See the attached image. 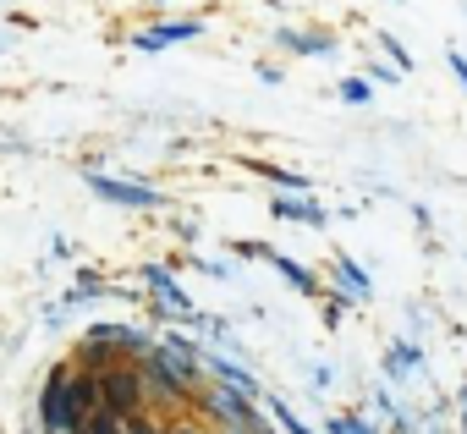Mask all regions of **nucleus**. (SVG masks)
<instances>
[{
	"label": "nucleus",
	"mask_w": 467,
	"mask_h": 434,
	"mask_svg": "<svg viewBox=\"0 0 467 434\" xmlns=\"http://www.w3.org/2000/svg\"><path fill=\"white\" fill-rule=\"evenodd\" d=\"M165 434H203V429H198V423H171Z\"/></svg>",
	"instance_id": "obj_19"
},
{
	"label": "nucleus",
	"mask_w": 467,
	"mask_h": 434,
	"mask_svg": "<svg viewBox=\"0 0 467 434\" xmlns=\"http://www.w3.org/2000/svg\"><path fill=\"white\" fill-rule=\"evenodd\" d=\"M94 407H99V374L56 368L45 379V396H39V423H45V434H78Z\"/></svg>",
	"instance_id": "obj_1"
},
{
	"label": "nucleus",
	"mask_w": 467,
	"mask_h": 434,
	"mask_svg": "<svg viewBox=\"0 0 467 434\" xmlns=\"http://www.w3.org/2000/svg\"><path fill=\"white\" fill-rule=\"evenodd\" d=\"M83 181H88L94 198L121 203V209H165V192H154V187H138V181H121V176H99V170H88Z\"/></svg>",
	"instance_id": "obj_3"
},
{
	"label": "nucleus",
	"mask_w": 467,
	"mask_h": 434,
	"mask_svg": "<svg viewBox=\"0 0 467 434\" xmlns=\"http://www.w3.org/2000/svg\"><path fill=\"white\" fill-rule=\"evenodd\" d=\"M396 6H401V0H396Z\"/></svg>",
	"instance_id": "obj_23"
},
{
	"label": "nucleus",
	"mask_w": 467,
	"mask_h": 434,
	"mask_svg": "<svg viewBox=\"0 0 467 434\" xmlns=\"http://www.w3.org/2000/svg\"><path fill=\"white\" fill-rule=\"evenodd\" d=\"M154 6H165V0H154Z\"/></svg>",
	"instance_id": "obj_21"
},
{
	"label": "nucleus",
	"mask_w": 467,
	"mask_h": 434,
	"mask_svg": "<svg viewBox=\"0 0 467 434\" xmlns=\"http://www.w3.org/2000/svg\"><path fill=\"white\" fill-rule=\"evenodd\" d=\"M336 99H347V105H368V99H374V83H368V78H341Z\"/></svg>",
	"instance_id": "obj_13"
},
{
	"label": "nucleus",
	"mask_w": 467,
	"mask_h": 434,
	"mask_svg": "<svg viewBox=\"0 0 467 434\" xmlns=\"http://www.w3.org/2000/svg\"><path fill=\"white\" fill-rule=\"evenodd\" d=\"M275 45L286 50V56H336V39L330 34H319V28H275Z\"/></svg>",
	"instance_id": "obj_5"
},
{
	"label": "nucleus",
	"mask_w": 467,
	"mask_h": 434,
	"mask_svg": "<svg viewBox=\"0 0 467 434\" xmlns=\"http://www.w3.org/2000/svg\"><path fill=\"white\" fill-rule=\"evenodd\" d=\"M270 209L281 214V221H308V226H325V221H330V214H325L319 203H308V198H286V192H281Z\"/></svg>",
	"instance_id": "obj_9"
},
{
	"label": "nucleus",
	"mask_w": 467,
	"mask_h": 434,
	"mask_svg": "<svg viewBox=\"0 0 467 434\" xmlns=\"http://www.w3.org/2000/svg\"><path fill=\"white\" fill-rule=\"evenodd\" d=\"M0 6H6V0H0Z\"/></svg>",
	"instance_id": "obj_22"
},
{
	"label": "nucleus",
	"mask_w": 467,
	"mask_h": 434,
	"mask_svg": "<svg viewBox=\"0 0 467 434\" xmlns=\"http://www.w3.org/2000/svg\"><path fill=\"white\" fill-rule=\"evenodd\" d=\"M374 39H379V50H385V56H390V61H396V67H401V72H412V56H407V50H401V39H396V34H385V28H379V34H374Z\"/></svg>",
	"instance_id": "obj_14"
},
{
	"label": "nucleus",
	"mask_w": 467,
	"mask_h": 434,
	"mask_svg": "<svg viewBox=\"0 0 467 434\" xmlns=\"http://www.w3.org/2000/svg\"><path fill=\"white\" fill-rule=\"evenodd\" d=\"M396 78H401V67H374L368 61V83H396Z\"/></svg>",
	"instance_id": "obj_18"
},
{
	"label": "nucleus",
	"mask_w": 467,
	"mask_h": 434,
	"mask_svg": "<svg viewBox=\"0 0 467 434\" xmlns=\"http://www.w3.org/2000/svg\"><path fill=\"white\" fill-rule=\"evenodd\" d=\"M330 434H374L363 418H330Z\"/></svg>",
	"instance_id": "obj_15"
},
{
	"label": "nucleus",
	"mask_w": 467,
	"mask_h": 434,
	"mask_svg": "<svg viewBox=\"0 0 467 434\" xmlns=\"http://www.w3.org/2000/svg\"><path fill=\"white\" fill-rule=\"evenodd\" d=\"M99 401H105L110 412H121V418L143 412V401H149V379H143L138 357H132V363H110V368L99 374Z\"/></svg>",
	"instance_id": "obj_2"
},
{
	"label": "nucleus",
	"mask_w": 467,
	"mask_h": 434,
	"mask_svg": "<svg viewBox=\"0 0 467 434\" xmlns=\"http://www.w3.org/2000/svg\"><path fill=\"white\" fill-rule=\"evenodd\" d=\"M254 170L270 176V181H281L286 192H308V176H297V170H281V165H265V160H254Z\"/></svg>",
	"instance_id": "obj_12"
},
{
	"label": "nucleus",
	"mask_w": 467,
	"mask_h": 434,
	"mask_svg": "<svg viewBox=\"0 0 467 434\" xmlns=\"http://www.w3.org/2000/svg\"><path fill=\"white\" fill-rule=\"evenodd\" d=\"M418 363H423V352H418L412 341H396V346L385 352V374H390V379H407Z\"/></svg>",
	"instance_id": "obj_10"
},
{
	"label": "nucleus",
	"mask_w": 467,
	"mask_h": 434,
	"mask_svg": "<svg viewBox=\"0 0 467 434\" xmlns=\"http://www.w3.org/2000/svg\"><path fill=\"white\" fill-rule=\"evenodd\" d=\"M265 259H270V264H275V270H281L297 292H303V297H330V292L314 281V270H308V264H297V259H286V253H270V248H265Z\"/></svg>",
	"instance_id": "obj_6"
},
{
	"label": "nucleus",
	"mask_w": 467,
	"mask_h": 434,
	"mask_svg": "<svg viewBox=\"0 0 467 434\" xmlns=\"http://www.w3.org/2000/svg\"><path fill=\"white\" fill-rule=\"evenodd\" d=\"M336 275H341V286H347V297H352V303H368V297H374V281L358 270V259H352V253H336Z\"/></svg>",
	"instance_id": "obj_7"
},
{
	"label": "nucleus",
	"mask_w": 467,
	"mask_h": 434,
	"mask_svg": "<svg viewBox=\"0 0 467 434\" xmlns=\"http://www.w3.org/2000/svg\"><path fill=\"white\" fill-rule=\"evenodd\" d=\"M198 363H203V368H214V374H220V379H225V385H237V390H243V396H259V379H254V374H248V368H243V363H225V357H209V352H203V357H198Z\"/></svg>",
	"instance_id": "obj_8"
},
{
	"label": "nucleus",
	"mask_w": 467,
	"mask_h": 434,
	"mask_svg": "<svg viewBox=\"0 0 467 434\" xmlns=\"http://www.w3.org/2000/svg\"><path fill=\"white\" fill-rule=\"evenodd\" d=\"M445 67H451V78L467 88V56H462V50H451V56H445Z\"/></svg>",
	"instance_id": "obj_17"
},
{
	"label": "nucleus",
	"mask_w": 467,
	"mask_h": 434,
	"mask_svg": "<svg viewBox=\"0 0 467 434\" xmlns=\"http://www.w3.org/2000/svg\"><path fill=\"white\" fill-rule=\"evenodd\" d=\"M275 423H281L286 434H314V429H308V423H303L297 412H286V407H275Z\"/></svg>",
	"instance_id": "obj_16"
},
{
	"label": "nucleus",
	"mask_w": 467,
	"mask_h": 434,
	"mask_svg": "<svg viewBox=\"0 0 467 434\" xmlns=\"http://www.w3.org/2000/svg\"><path fill=\"white\" fill-rule=\"evenodd\" d=\"M78 434H127V423H121V412H110V407L99 401V407L83 418V429H78Z\"/></svg>",
	"instance_id": "obj_11"
},
{
	"label": "nucleus",
	"mask_w": 467,
	"mask_h": 434,
	"mask_svg": "<svg viewBox=\"0 0 467 434\" xmlns=\"http://www.w3.org/2000/svg\"><path fill=\"white\" fill-rule=\"evenodd\" d=\"M198 34H203V23H198V17H187V23H154V28L132 34V50H143V56H160V50H171V45H187V39H198Z\"/></svg>",
	"instance_id": "obj_4"
},
{
	"label": "nucleus",
	"mask_w": 467,
	"mask_h": 434,
	"mask_svg": "<svg viewBox=\"0 0 467 434\" xmlns=\"http://www.w3.org/2000/svg\"><path fill=\"white\" fill-rule=\"evenodd\" d=\"M462 429H467V396H462Z\"/></svg>",
	"instance_id": "obj_20"
}]
</instances>
